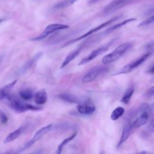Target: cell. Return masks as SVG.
<instances>
[{"instance_id": "f546056e", "label": "cell", "mask_w": 154, "mask_h": 154, "mask_svg": "<svg viewBox=\"0 0 154 154\" xmlns=\"http://www.w3.org/2000/svg\"><path fill=\"white\" fill-rule=\"evenodd\" d=\"M147 72L151 74H154V64L150 67V68L147 70Z\"/></svg>"}, {"instance_id": "4fadbf2b", "label": "cell", "mask_w": 154, "mask_h": 154, "mask_svg": "<svg viewBox=\"0 0 154 154\" xmlns=\"http://www.w3.org/2000/svg\"><path fill=\"white\" fill-rule=\"evenodd\" d=\"M25 125L21 126L20 127L15 129L6 137V138L4 140V143H8L14 141V140H16L22 135V134L25 131Z\"/></svg>"}, {"instance_id": "9c48e42d", "label": "cell", "mask_w": 154, "mask_h": 154, "mask_svg": "<svg viewBox=\"0 0 154 154\" xmlns=\"http://www.w3.org/2000/svg\"><path fill=\"white\" fill-rule=\"evenodd\" d=\"M52 128V125L49 124V125L40 128L39 130H38L34 134V137L25 145L23 149H28V148L30 147L31 146H32L33 144H34L37 141H38L40 139H41L46 134H47L48 132H49L51 130Z\"/></svg>"}, {"instance_id": "7a4b0ae2", "label": "cell", "mask_w": 154, "mask_h": 154, "mask_svg": "<svg viewBox=\"0 0 154 154\" xmlns=\"http://www.w3.org/2000/svg\"><path fill=\"white\" fill-rule=\"evenodd\" d=\"M132 46L131 42H126L118 46L113 51L104 56L102 59L103 64L106 65L114 61H116L122 56H123Z\"/></svg>"}, {"instance_id": "8992f818", "label": "cell", "mask_w": 154, "mask_h": 154, "mask_svg": "<svg viewBox=\"0 0 154 154\" xmlns=\"http://www.w3.org/2000/svg\"><path fill=\"white\" fill-rule=\"evenodd\" d=\"M119 18V16L114 17L113 18H112V19H109V20H108V21H106V22H105L101 23L100 25H99L96 26L95 28H93V29L89 30L88 31H87V32H85V34L81 35V36H79V37H76V38H74V39H73V40H70V41L67 42L63 46H68V45H71V44H72V43H75V42H76L79 41V40H82V39H84V38H86V37H88V36H90V35H91L92 34H93L94 32H96V31H99L101 29L103 28L104 27H105V26H108V25H109L110 23H111L112 22H114V21L116 20L117 19H118Z\"/></svg>"}, {"instance_id": "d6986e66", "label": "cell", "mask_w": 154, "mask_h": 154, "mask_svg": "<svg viewBox=\"0 0 154 154\" xmlns=\"http://www.w3.org/2000/svg\"><path fill=\"white\" fill-rule=\"evenodd\" d=\"M43 55V52H40L35 54L34 57H33L31 60H29L22 67V72L25 73L27 70H28L30 68H31L35 63L36 62L41 58V57Z\"/></svg>"}, {"instance_id": "836d02e7", "label": "cell", "mask_w": 154, "mask_h": 154, "mask_svg": "<svg viewBox=\"0 0 154 154\" xmlns=\"http://www.w3.org/2000/svg\"><path fill=\"white\" fill-rule=\"evenodd\" d=\"M151 11H154V8L151 10Z\"/></svg>"}, {"instance_id": "3957f363", "label": "cell", "mask_w": 154, "mask_h": 154, "mask_svg": "<svg viewBox=\"0 0 154 154\" xmlns=\"http://www.w3.org/2000/svg\"><path fill=\"white\" fill-rule=\"evenodd\" d=\"M151 55V52H147V53L144 54V55H141V57H138V58L132 61L129 63L125 65L124 67H123L119 72H117L114 75H118L121 74H126L129 73L133 71L134 69L137 68L138 66H140L141 64H143Z\"/></svg>"}, {"instance_id": "ffe728a7", "label": "cell", "mask_w": 154, "mask_h": 154, "mask_svg": "<svg viewBox=\"0 0 154 154\" xmlns=\"http://www.w3.org/2000/svg\"><path fill=\"white\" fill-rule=\"evenodd\" d=\"M76 135H77V132H75L73 134H72L70 137H69L65 138L64 140H63V141L58 145L55 154H61L63 150L64 147L67 143H69L70 141H71L72 140H73L75 138V137L76 136Z\"/></svg>"}, {"instance_id": "d590c367", "label": "cell", "mask_w": 154, "mask_h": 154, "mask_svg": "<svg viewBox=\"0 0 154 154\" xmlns=\"http://www.w3.org/2000/svg\"><path fill=\"white\" fill-rule=\"evenodd\" d=\"M6 154H10V153H6Z\"/></svg>"}, {"instance_id": "d4e9b609", "label": "cell", "mask_w": 154, "mask_h": 154, "mask_svg": "<svg viewBox=\"0 0 154 154\" xmlns=\"http://www.w3.org/2000/svg\"><path fill=\"white\" fill-rule=\"evenodd\" d=\"M154 23V14L149 17L148 18L146 19L145 20H144L143 21H142L138 25V26H143L145 25H147L151 23Z\"/></svg>"}, {"instance_id": "484cf974", "label": "cell", "mask_w": 154, "mask_h": 154, "mask_svg": "<svg viewBox=\"0 0 154 154\" xmlns=\"http://www.w3.org/2000/svg\"><path fill=\"white\" fill-rule=\"evenodd\" d=\"M0 121L2 123L5 124L8 121V118L6 114L2 111H0Z\"/></svg>"}, {"instance_id": "52a82bcc", "label": "cell", "mask_w": 154, "mask_h": 154, "mask_svg": "<svg viewBox=\"0 0 154 154\" xmlns=\"http://www.w3.org/2000/svg\"><path fill=\"white\" fill-rule=\"evenodd\" d=\"M115 39H113L112 40H111L110 42H109L108 43L105 44L104 45L93 50L90 54H88L87 56H86L85 57L82 58L81 60V61L79 62L78 65L81 66V65H83L85 64L90 61H91V60H93V59H94L95 58H96L97 56H99V55L102 54V53L105 52V51H107V49L110 47V46L114 42Z\"/></svg>"}, {"instance_id": "83f0119b", "label": "cell", "mask_w": 154, "mask_h": 154, "mask_svg": "<svg viewBox=\"0 0 154 154\" xmlns=\"http://www.w3.org/2000/svg\"><path fill=\"white\" fill-rule=\"evenodd\" d=\"M146 48L149 50V52H151V51H154V42H151L150 44H149L147 46Z\"/></svg>"}, {"instance_id": "8fae6325", "label": "cell", "mask_w": 154, "mask_h": 154, "mask_svg": "<svg viewBox=\"0 0 154 154\" xmlns=\"http://www.w3.org/2000/svg\"><path fill=\"white\" fill-rule=\"evenodd\" d=\"M77 111L81 114L83 115H91L96 110V107L93 105L88 104L86 102L78 104L76 106Z\"/></svg>"}, {"instance_id": "603a6c76", "label": "cell", "mask_w": 154, "mask_h": 154, "mask_svg": "<svg viewBox=\"0 0 154 154\" xmlns=\"http://www.w3.org/2000/svg\"><path fill=\"white\" fill-rule=\"evenodd\" d=\"M19 96L24 100H29L34 96L32 91L29 88L21 90L19 91Z\"/></svg>"}, {"instance_id": "f1b7e54d", "label": "cell", "mask_w": 154, "mask_h": 154, "mask_svg": "<svg viewBox=\"0 0 154 154\" xmlns=\"http://www.w3.org/2000/svg\"><path fill=\"white\" fill-rule=\"evenodd\" d=\"M149 131L150 132H154V119L151 121L149 126Z\"/></svg>"}, {"instance_id": "5b68a950", "label": "cell", "mask_w": 154, "mask_h": 154, "mask_svg": "<svg viewBox=\"0 0 154 154\" xmlns=\"http://www.w3.org/2000/svg\"><path fill=\"white\" fill-rule=\"evenodd\" d=\"M69 26L67 25H64V24H61V23H51L46 26L43 31L38 36L34 37L31 38V40L34 41H38V40H41L46 37H47L49 35L53 33L55 31H58V30H62L64 29L69 28Z\"/></svg>"}, {"instance_id": "6da1fadb", "label": "cell", "mask_w": 154, "mask_h": 154, "mask_svg": "<svg viewBox=\"0 0 154 154\" xmlns=\"http://www.w3.org/2000/svg\"><path fill=\"white\" fill-rule=\"evenodd\" d=\"M7 100L9 106L17 112H23L28 110L40 111L43 109L40 106H35L32 104L26 103L22 102L18 98L11 94L5 99Z\"/></svg>"}, {"instance_id": "d6a6232c", "label": "cell", "mask_w": 154, "mask_h": 154, "mask_svg": "<svg viewBox=\"0 0 154 154\" xmlns=\"http://www.w3.org/2000/svg\"><path fill=\"white\" fill-rule=\"evenodd\" d=\"M3 20H4V19H0V23H1Z\"/></svg>"}, {"instance_id": "277c9868", "label": "cell", "mask_w": 154, "mask_h": 154, "mask_svg": "<svg viewBox=\"0 0 154 154\" xmlns=\"http://www.w3.org/2000/svg\"><path fill=\"white\" fill-rule=\"evenodd\" d=\"M109 67L105 64L103 66H96L90 69L83 76L82 81L83 83H89L95 80L101 74L106 73Z\"/></svg>"}, {"instance_id": "cb8c5ba5", "label": "cell", "mask_w": 154, "mask_h": 154, "mask_svg": "<svg viewBox=\"0 0 154 154\" xmlns=\"http://www.w3.org/2000/svg\"><path fill=\"white\" fill-rule=\"evenodd\" d=\"M78 0H63L58 3H57L54 7V8L55 9H60L67 7L73 4H74L75 2H76Z\"/></svg>"}, {"instance_id": "30bf717a", "label": "cell", "mask_w": 154, "mask_h": 154, "mask_svg": "<svg viewBox=\"0 0 154 154\" xmlns=\"http://www.w3.org/2000/svg\"><path fill=\"white\" fill-rule=\"evenodd\" d=\"M149 111L150 110L143 112L131 123V125L133 129L135 128H138L147 123L149 117Z\"/></svg>"}, {"instance_id": "1f68e13d", "label": "cell", "mask_w": 154, "mask_h": 154, "mask_svg": "<svg viewBox=\"0 0 154 154\" xmlns=\"http://www.w3.org/2000/svg\"><path fill=\"white\" fill-rule=\"evenodd\" d=\"M137 154H147V153H146V152L145 151H143V152H140V153H138Z\"/></svg>"}, {"instance_id": "5bb4252c", "label": "cell", "mask_w": 154, "mask_h": 154, "mask_svg": "<svg viewBox=\"0 0 154 154\" xmlns=\"http://www.w3.org/2000/svg\"><path fill=\"white\" fill-rule=\"evenodd\" d=\"M83 48V46H81L79 48H78L77 49L73 50V51H72L71 52H70L67 57L65 58L64 60L63 61V62L61 64V66L60 67V69H63L64 67H65L67 64H69L72 60H73L81 52V51H82Z\"/></svg>"}, {"instance_id": "7402d4cb", "label": "cell", "mask_w": 154, "mask_h": 154, "mask_svg": "<svg viewBox=\"0 0 154 154\" xmlns=\"http://www.w3.org/2000/svg\"><path fill=\"white\" fill-rule=\"evenodd\" d=\"M134 87H132V86L129 87L126 90V91L124 93L123 97H122L121 102H123L125 104H128L129 102V101L131 100V97L132 96V95L134 94Z\"/></svg>"}, {"instance_id": "4316f807", "label": "cell", "mask_w": 154, "mask_h": 154, "mask_svg": "<svg viewBox=\"0 0 154 154\" xmlns=\"http://www.w3.org/2000/svg\"><path fill=\"white\" fill-rule=\"evenodd\" d=\"M146 95L147 96H152L154 95V86L150 88L148 91L146 92Z\"/></svg>"}, {"instance_id": "e575fe53", "label": "cell", "mask_w": 154, "mask_h": 154, "mask_svg": "<svg viewBox=\"0 0 154 154\" xmlns=\"http://www.w3.org/2000/svg\"><path fill=\"white\" fill-rule=\"evenodd\" d=\"M100 154H103V153H100Z\"/></svg>"}, {"instance_id": "ac0fdd59", "label": "cell", "mask_w": 154, "mask_h": 154, "mask_svg": "<svg viewBox=\"0 0 154 154\" xmlns=\"http://www.w3.org/2000/svg\"><path fill=\"white\" fill-rule=\"evenodd\" d=\"M58 97L63 100L70 103H81V101L80 99L76 97V96L69 94V93H61L58 95Z\"/></svg>"}, {"instance_id": "7c38bea8", "label": "cell", "mask_w": 154, "mask_h": 154, "mask_svg": "<svg viewBox=\"0 0 154 154\" xmlns=\"http://www.w3.org/2000/svg\"><path fill=\"white\" fill-rule=\"evenodd\" d=\"M132 130H133V129H132V127L131 125V122H127V123L125 125V126L123 129L120 138L117 144L118 147H120L128 139Z\"/></svg>"}, {"instance_id": "4dcf8cb0", "label": "cell", "mask_w": 154, "mask_h": 154, "mask_svg": "<svg viewBox=\"0 0 154 154\" xmlns=\"http://www.w3.org/2000/svg\"><path fill=\"white\" fill-rule=\"evenodd\" d=\"M100 0H89L88 1V4L89 5H91V4H95L96 2H97L98 1H100Z\"/></svg>"}, {"instance_id": "9a60e30c", "label": "cell", "mask_w": 154, "mask_h": 154, "mask_svg": "<svg viewBox=\"0 0 154 154\" xmlns=\"http://www.w3.org/2000/svg\"><path fill=\"white\" fill-rule=\"evenodd\" d=\"M137 19L136 18H129V19H128L123 22H121L117 24H116L109 28H108V29H106V30H105L101 34L103 35H108V34H109L110 33L112 32L113 31H114L115 30L117 29H119L120 28H122V26H123L124 25L130 23V22H134L135 20H136Z\"/></svg>"}, {"instance_id": "44dd1931", "label": "cell", "mask_w": 154, "mask_h": 154, "mask_svg": "<svg viewBox=\"0 0 154 154\" xmlns=\"http://www.w3.org/2000/svg\"><path fill=\"white\" fill-rule=\"evenodd\" d=\"M125 110L122 106H119L115 108L111 112V119L113 121H116L120 119L125 114Z\"/></svg>"}, {"instance_id": "e0dca14e", "label": "cell", "mask_w": 154, "mask_h": 154, "mask_svg": "<svg viewBox=\"0 0 154 154\" xmlns=\"http://www.w3.org/2000/svg\"><path fill=\"white\" fill-rule=\"evenodd\" d=\"M34 101L36 104L42 105L45 103L48 99L47 93L45 89H42L37 91L34 96Z\"/></svg>"}, {"instance_id": "ba28073f", "label": "cell", "mask_w": 154, "mask_h": 154, "mask_svg": "<svg viewBox=\"0 0 154 154\" xmlns=\"http://www.w3.org/2000/svg\"><path fill=\"white\" fill-rule=\"evenodd\" d=\"M136 1L137 0H114L105 7L103 10V13L104 14H109Z\"/></svg>"}, {"instance_id": "2e32d148", "label": "cell", "mask_w": 154, "mask_h": 154, "mask_svg": "<svg viewBox=\"0 0 154 154\" xmlns=\"http://www.w3.org/2000/svg\"><path fill=\"white\" fill-rule=\"evenodd\" d=\"M16 82L17 80H14L0 89V100H4L7 98V97L11 94V91L14 87Z\"/></svg>"}]
</instances>
